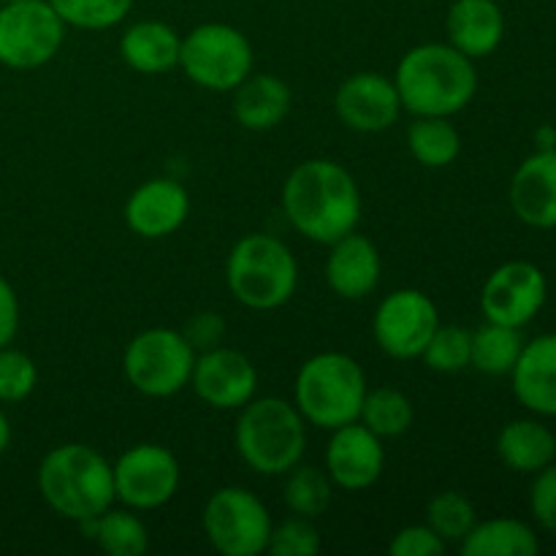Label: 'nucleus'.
Instances as JSON below:
<instances>
[{"label": "nucleus", "instance_id": "c9c22d12", "mask_svg": "<svg viewBox=\"0 0 556 556\" xmlns=\"http://www.w3.org/2000/svg\"><path fill=\"white\" fill-rule=\"evenodd\" d=\"M445 543L429 525L402 527L391 541L389 552L394 556H440L445 554Z\"/></svg>", "mask_w": 556, "mask_h": 556}, {"label": "nucleus", "instance_id": "39448f33", "mask_svg": "<svg viewBox=\"0 0 556 556\" xmlns=\"http://www.w3.org/2000/svg\"><path fill=\"white\" fill-rule=\"evenodd\" d=\"M367 391V375L356 358L326 351L302 364L293 386V405L307 424L334 432L358 421Z\"/></svg>", "mask_w": 556, "mask_h": 556}, {"label": "nucleus", "instance_id": "4c0bfd02", "mask_svg": "<svg viewBox=\"0 0 556 556\" xmlns=\"http://www.w3.org/2000/svg\"><path fill=\"white\" fill-rule=\"evenodd\" d=\"M179 331H182V337L195 353H204L223 345V340H226V318L217 313H195L190 315L188 324Z\"/></svg>", "mask_w": 556, "mask_h": 556}, {"label": "nucleus", "instance_id": "cd10ccee", "mask_svg": "<svg viewBox=\"0 0 556 556\" xmlns=\"http://www.w3.org/2000/svg\"><path fill=\"white\" fill-rule=\"evenodd\" d=\"M521 348H525V342H521L519 329L489 320L486 326L472 331L470 367H476L483 375H494V378L510 375L519 362Z\"/></svg>", "mask_w": 556, "mask_h": 556}, {"label": "nucleus", "instance_id": "f8f14e48", "mask_svg": "<svg viewBox=\"0 0 556 556\" xmlns=\"http://www.w3.org/2000/svg\"><path fill=\"white\" fill-rule=\"evenodd\" d=\"M114 497L130 510H155L179 489V462L166 445L139 443L112 465Z\"/></svg>", "mask_w": 556, "mask_h": 556}, {"label": "nucleus", "instance_id": "58836bf2", "mask_svg": "<svg viewBox=\"0 0 556 556\" xmlns=\"http://www.w3.org/2000/svg\"><path fill=\"white\" fill-rule=\"evenodd\" d=\"M16 331H20V299L14 286L0 277V348L11 345Z\"/></svg>", "mask_w": 556, "mask_h": 556}, {"label": "nucleus", "instance_id": "412c9836", "mask_svg": "<svg viewBox=\"0 0 556 556\" xmlns=\"http://www.w3.org/2000/svg\"><path fill=\"white\" fill-rule=\"evenodd\" d=\"M514 394L527 410L556 418V334H546L521 348L514 367Z\"/></svg>", "mask_w": 556, "mask_h": 556}, {"label": "nucleus", "instance_id": "c756f323", "mask_svg": "<svg viewBox=\"0 0 556 556\" xmlns=\"http://www.w3.org/2000/svg\"><path fill=\"white\" fill-rule=\"evenodd\" d=\"M286 489H282V497H286L288 510L293 516H304V519H320V516L329 510L331 505V483L329 472L320 470L315 465H302L286 472Z\"/></svg>", "mask_w": 556, "mask_h": 556}, {"label": "nucleus", "instance_id": "20e7f679", "mask_svg": "<svg viewBox=\"0 0 556 556\" xmlns=\"http://www.w3.org/2000/svg\"><path fill=\"white\" fill-rule=\"evenodd\" d=\"M239 459L266 478L286 476L302 462L307 448V421L299 407L277 396H261L239 407L233 427Z\"/></svg>", "mask_w": 556, "mask_h": 556}, {"label": "nucleus", "instance_id": "dca6fc26", "mask_svg": "<svg viewBox=\"0 0 556 556\" xmlns=\"http://www.w3.org/2000/svg\"><path fill=\"white\" fill-rule=\"evenodd\" d=\"M386 470L383 440L362 421L345 424L331 432L326 445V472L331 483L345 492H364L375 486Z\"/></svg>", "mask_w": 556, "mask_h": 556}, {"label": "nucleus", "instance_id": "f257e3e1", "mask_svg": "<svg viewBox=\"0 0 556 556\" xmlns=\"http://www.w3.org/2000/svg\"><path fill=\"white\" fill-rule=\"evenodd\" d=\"M282 210L309 242L331 244L356 231L362 220V190L342 163L309 157L288 174Z\"/></svg>", "mask_w": 556, "mask_h": 556}, {"label": "nucleus", "instance_id": "9b49d317", "mask_svg": "<svg viewBox=\"0 0 556 556\" xmlns=\"http://www.w3.org/2000/svg\"><path fill=\"white\" fill-rule=\"evenodd\" d=\"M438 326V304L418 288H400L391 291L375 309L372 337L386 356L410 362L421 358Z\"/></svg>", "mask_w": 556, "mask_h": 556}, {"label": "nucleus", "instance_id": "2eb2a0df", "mask_svg": "<svg viewBox=\"0 0 556 556\" xmlns=\"http://www.w3.org/2000/svg\"><path fill=\"white\" fill-rule=\"evenodd\" d=\"M334 112L356 134H380L400 119L402 101L394 79L378 71H362L337 87Z\"/></svg>", "mask_w": 556, "mask_h": 556}, {"label": "nucleus", "instance_id": "7ed1b4c3", "mask_svg": "<svg viewBox=\"0 0 556 556\" xmlns=\"http://www.w3.org/2000/svg\"><path fill=\"white\" fill-rule=\"evenodd\" d=\"M36 481L43 503L76 525L98 519L117 503L112 462L90 445L65 443L52 448L38 465Z\"/></svg>", "mask_w": 556, "mask_h": 556}, {"label": "nucleus", "instance_id": "7c9ffc66", "mask_svg": "<svg viewBox=\"0 0 556 556\" xmlns=\"http://www.w3.org/2000/svg\"><path fill=\"white\" fill-rule=\"evenodd\" d=\"M476 521V505L462 492H438L427 505V525L438 532L445 546L465 541Z\"/></svg>", "mask_w": 556, "mask_h": 556}, {"label": "nucleus", "instance_id": "f3484780", "mask_svg": "<svg viewBox=\"0 0 556 556\" xmlns=\"http://www.w3.org/2000/svg\"><path fill=\"white\" fill-rule=\"evenodd\" d=\"M190 215V195L177 179L141 182L125 201V223L136 237L163 239L185 226Z\"/></svg>", "mask_w": 556, "mask_h": 556}, {"label": "nucleus", "instance_id": "f03ea898", "mask_svg": "<svg viewBox=\"0 0 556 556\" xmlns=\"http://www.w3.org/2000/svg\"><path fill=\"white\" fill-rule=\"evenodd\" d=\"M394 85L402 109L416 117H454L476 98L478 71L451 43H421L402 54Z\"/></svg>", "mask_w": 556, "mask_h": 556}, {"label": "nucleus", "instance_id": "423d86ee", "mask_svg": "<svg viewBox=\"0 0 556 556\" xmlns=\"http://www.w3.org/2000/svg\"><path fill=\"white\" fill-rule=\"evenodd\" d=\"M226 282L239 304L269 313L291 302L296 293L299 261L282 239L248 233L228 253Z\"/></svg>", "mask_w": 556, "mask_h": 556}, {"label": "nucleus", "instance_id": "2f4dec72", "mask_svg": "<svg viewBox=\"0 0 556 556\" xmlns=\"http://www.w3.org/2000/svg\"><path fill=\"white\" fill-rule=\"evenodd\" d=\"M470 358L472 331H467L465 326H438L421 353V362L440 375L462 372V369L470 367Z\"/></svg>", "mask_w": 556, "mask_h": 556}, {"label": "nucleus", "instance_id": "4be33fe9", "mask_svg": "<svg viewBox=\"0 0 556 556\" xmlns=\"http://www.w3.org/2000/svg\"><path fill=\"white\" fill-rule=\"evenodd\" d=\"M231 112L242 128L271 130L291 112V87L275 74H250L248 79L233 87Z\"/></svg>", "mask_w": 556, "mask_h": 556}, {"label": "nucleus", "instance_id": "6ab92c4d", "mask_svg": "<svg viewBox=\"0 0 556 556\" xmlns=\"http://www.w3.org/2000/svg\"><path fill=\"white\" fill-rule=\"evenodd\" d=\"M510 206L532 228H556V150H538L510 179Z\"/></svg>", "mask_w": 556, "mask_h": 556}, {"label": "nucleus", "instance_id": "72a5a7b5", "mask_svg": "<svg viewBox=\"0 0 556 556\" xmlns=\"http://www.w3.org/2000/svg\"><path fill=\"white\" fill-rule=\"evenodd\" d=\"M38 386V367L27 353L5 345L0 348V402L16 405L25 402Z\"/></svg>", "mask_w": 556, "mask_h": 556}, {"label": "nucleus", "instance_id": "ddd939ff", "mask_svg": "<svg viewBox=\"0 0 556 556\" xmlns=\"http://www.w3.org/2000/svg\"><path fill=\"white\" fill-rule=\"evenodd\" d=\"M546 275L530 261H508L497 266L483 282L481 309L486 320L503 326L530 324L546 304Z\"/></svg>", "mask_w": 556, "mask_h": 556}, {"label": "nucleus", "instance_id": "5701e85b", "mask_svg": "<svg viewBox=\"0 0 556 556\" xmlns=\"http://www.w3.org/2000/svg\"><path fill=\"white\" fill-rule=\"evenodd\" d=\"M182 38L166 22L144 20L130 25L119 38V58L139 74H166L179 65Z\"/></svg>", "mask_w": 556, "mask_h": 556}, {"label": "nucleus", "instance_id": "a878e982", "mask_svg": "<svg viewBox=\"0 0 556 556\" xmlns=\"http://www.w3.org/2000/svg\"><path fill=\"white\" fill-rule=\"evenodd\" d=\"M98 546L112 556H141L150 548L147 525L130 508H109L98 519L81 521Z\"/></svg>", "mask_w": 556, "mask_h": 556}, {"label": "nucleus", "instance_id": "bb28decb", "mask_svg": "<svg viewBox=\"0 0 556 556\" xmlns=\"http://www.w3.org/2000/svg\"><path fill=\"white\" fill-rule=\"evenodd\" d=\"M407 150L421 166L445 168L459 157L462 136L451 117H416L407 128Z\"/></svg>", "mask_w": 556, "mask_h": 556}, {"label": "nucleus", "instance_id": "0eeeda50", "mask_svg": "<svg viewBox=\"0 0 556 556\" xmlns=\"http://www.w3.org/2000/svg\"><path fill=\"white\" fill-rule=\"evenodd\" d=\"M255 52L242 30L223 22H204L182 38L179 68L193 85L215 92H231L253 74Z\"/></svg>", "mask_w": 556, "mask_h": 556}, {"label": "nucleus", "instance_id": "6e6552de", "mask_svg": "<svg viewBox=\"0 0 556 556\" xmlns=\"http://www.w3.org/2000/svg\"><path fill=\"white\" fill-rule=\"evenodd\" d=\"M193 364L195 351L185 340L182 331L155 326V329L139 331L128 342L123 356V372L139 394L166 400V396L188 389Z\"/></svg>", "mask_w": 556, "mask_h": 556}, {"label": "nucleus", "instance_id": "aec40b11", "mask_svg": "<svg viewBox=\"0 0 556 556\" xmlns=\"http://www.w3.org/2000/svg\"><path fill=\"white\" fill-rule=\"evenodd\" d=\"M448 43L470 60L486 58L503 43L505 16L494 0H454L445 16Z\"/></svg>", "mask_w": 556, "mask_h": 556}, {"label": "nucleus", "instance_id": "c85d7f7f", "mask_svg": "<svg viewBox=\"0 0 556 556\" xmlns=\"http://www.w3.org/2000/svg\"><path fill=\"white\" fill-rule=\"evenodd\" d=\"M413 402L405 391L391 389V386H383V389L367 391L362 405V416L358 421L369 429V432L378 434L380 440L400 438L407 429L413 427Z\"/></svg>", "mask_w": 556, "mask_h": 556}, {"label": "nucleus", "instance_id": "4468645a", "mask_svg": "<svg viewBox=\"0 0 556 556\" xmlns=\"http://www.w3.org/2000/svg\"><path fill=\"white\" fill-rule=\"evenodd\" d=\"M190 386L204 405L215 410H239L258 391V369L242 351L220 345L195 353Z\"/></svg>", "mask_w": 556, "mask_h": 556}, {"label": "nucleus", "instance_id": "ea45409f", "mask_svg": "<svg viewBox=\"0 0 556 556\" xmlns=\"http://www.w3.org/2000/svg\"><path fill=\"white\" fill-rule=\"evenodd\" d=\"M535 144L538 150H556V128H552V125H543V128L535 134Z\"/></svg>", "mask_w": 556, "mask_h": 556}, {"label": "nucleus", "instance_id": "a211bd4d", "mask_svg": "<svg viewBox=\"0 0 556 556\" xmlns=\"http://www.w3.org/2000/svg\"><path fill=\"white\" fill-rule=\"evenodd\" d=\"M331 253L326 258V282L331 291L348 302L369 296L380 286L383 261L372 239L351 231L348 237L329 244Z\"/></svg>", "mask_w": 556, "mask_h": 556}, {"label": "nucleus", "instance_id": "a19ab883", "mask_svg": "<svg viewBox=\"0 0 556 556\" xmlns=\"http://www.w3.org/2000/svg\"><path fill=\"white\" fill-rule=\"evenodd\" d=\"M9 445H11V421H9V416L0 410V456L9 451Z\"/></svg>", "mask_w": 556, "mask_h": 556}, {"label": "nucleus", "instance_id": "e433bc0d", "mask_svg": "<svg viewBox=\"0 0 556 556\" xmlns=\"http://www.w3.org/2000/svg\"><path fill=\"white\" fill-rule=\"evenodd\" d=\"M530 508L532 516L538 519V525L546 532H552V535H556V465L543 467V470L538 472L530 492Z\"/></svg>", "mask_w": 556, "mask_h": 556}, {"label": "nucleus", "instance_id": "9d476101", "mask_svg": "<svg viewBox=\"0 0 556 556\" xmlns=\"http://www.w3.org/2000/svg\"><path fill=\"white\" fill-rule=\"evenodd\" d=\"M65 41V22L49 0L0 3V65L36 71L58 58Z\"/></svg>", "mask_w": 556, "mask_h": 556}, {"label": "nucleus", "instance_id": "b1692460", "mask_svg": "<svg viewBox=\"0 0 556 556\" xmlns=\"http://www.w3.org/2000/svg\"><path fill=\"white\" fill-rule=\"evenodd\" d=\"M497 454L514 472H541L554 462L556 438L541 421L519 418L503 427L497 438Z\"/></svg>", "mask_w": 556, "mask_h": 556}, {"label": "nucleus", "instance_id": "79ce46f5", "mask_svg": "<svg viewBox=\"0 0 556 556\" xmlns=\"http://www.w3.org/2000/svg\"><path fill=\"white\" fill-rule=\"evenodd\" d=\"M0 3H16V0H0Z\"/></svg>", "mask_w": 556, "mask_h": 556}, {"label": "nucleus", "instance_id": "f704fd0d", "mask_svg": "<svg viewBox=\"0 0 556 556\" xmlns=\"http://www.w3.org/2000/svg\"><path fill=\"white\" fill-rule=\"evenodd\" d=\"M320 552V532L315 530L313 519L291 516L282 525L271 527L266 554L271 556H315Z\"/></svg>", "mask_w": 556, "mask_h": 556}, {"label": "nucleus", "instance_id": "473e14b6", "mask_svg": "<svg viewBox=\"0 0 556 556\" xmlns=\"http://www.w3.org/2000/svg\"><path fill=\"white\" fill-rule=\"evenodd\" d=\"M60 20L81 30H109L128 16L134 0H49Z\"/></svg>", "mask_w": 556, "mask_h": 556}, {"label": "nucleus", "instance_id": "1a4fd4ad", "mask_svg": "<svg viewBox=\"0 0 556 556\" xmlns=\"http://www.w3.org/2000/svg\"><path fill=\"white\" fill-rule=\"evenodd\" d=\"M201 527L217 554L258 556L266 554L275 521L253 492L242 486H226L206 500Z\"/></svg>", "mask_w": 556, "mask_h": 556}, {"label": "nucleus", "instance_id": "393cba45", "mask_svg": "<svg viewBox=\"0 0 556 556\" xmlns=\"http://www.w3.org/2000/svg\"><path fill=\"white\" fill-rule=\"evenodd\" d=\"M459 548L465 556H535L541 552V543L525 521L489 519L476 521Z\"/></svg>", "mask_w": 556, "mask_h": 556}]
</instances>
